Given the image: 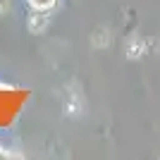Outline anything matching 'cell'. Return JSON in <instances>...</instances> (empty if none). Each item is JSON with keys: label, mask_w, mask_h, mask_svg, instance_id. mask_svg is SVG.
I'll return each instance as SVG.
<instances>
[{"label": "cell", "mask_w": 160, "mask_h": 160, "mask_svg": "<svg viewBox=\"0 0 160 160\" xmlns=\"http://www.w3.org/2000/svg\"><path fill=\"white\" fill-rule=\"evenodd\" d=\"M127 53H129V58H139V55L143 53V41H141V38H132Z\"/></svg>", "instance_id": "6da1fadb"}]
</instances>
